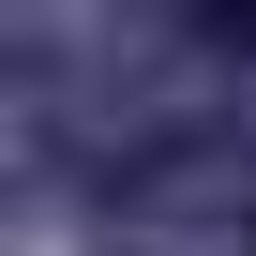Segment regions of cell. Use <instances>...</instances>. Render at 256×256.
<instances>
[{
	"label": "cell",
	"mask_w": 256,
	"mask_h": 256,
	"mask_svg": "<svg viewBox=\"0 0 256 256\" xmlns=\"http://www.w3.org/2000/svg\"><path fill=\"white\" fill-rule=\"evenodd\" d=\"M211 30H241V46H256V0H211Z\"/></svg>",
	"instance_id": "6da1fadb"
}]
</instances>
